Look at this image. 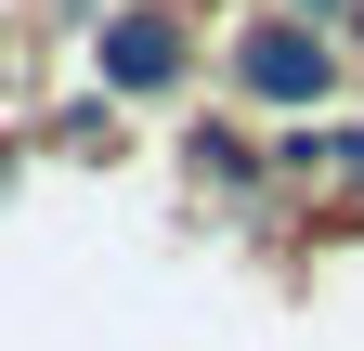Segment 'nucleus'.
<instances>
[{"label":"nucleus","instance_id":"20e7f679","mask_svg":"<svg viewBox=\"0 0 364 351\" xmlns=\"http://www.w3.org/2000/svg\"><path fill=\"white\" fill-rule=\"evenodd\" d=\"M351 53H364V0H351Z\"/></svg>","mask_w":364,"mask_h":351},{"label":"nucleus","instance_id":"f03ea898","mask_svg":"<svg viewBox=\"0 0 364 351\" xmlns=\"http://www.w3.org/2000/svg\"><path fill=\"white\" fill-rule=\"evenodd\" d=\"M105 78H117V92H182V78H196V26H182V14H156V0H144V14H117L105 26Z\"/></svg>","mask_w":364,"mask_h":351},{"label":"nucleus","instance_id":"7ed1b4c3","mask_svg":"<svg viewBox=\"0 0 364 351\" xmlns=\"http://www.w3.org/2000/svg\"><path fill=\"white\" fill-rule=\"evenodd\" d=\"M299 14H326V26H338V14H351V0H299Z\"/></svg>","mask_w":364,"mask_h":351},{"label":"nucleus","instance_id":"f257e3e1","mask_svg":"<svg viewBox=\"0 0 364 351\" xmlns=\"http://www.w3.org/2000/svg\"><path fill=\"white\" fill-rule=\"evenodd\" d=\"M338 92V26L326 14H247L235 26V104H260V117H312Z\"/></svg>","mask_w":364,"mask_h":351}]
</instances>
